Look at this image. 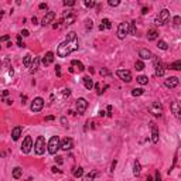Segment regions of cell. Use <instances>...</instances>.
Returning a JSON list of instances; mask_svg holds the SVG:
<instances>
[{
  "label": "cell",
  "instance_id": "cell-1",
  "mask_svg": "<svg viewBox=\"0 0 181 181\" xmlns=\"http://www.w3.org/2000/svg\"><path fill=\"white\" fill-rule=\"evenodd\" d=\"M78 48H79V40H78V37H77V33L69 31L68 36H67V40L62 41V43L58 45L57 54H58V57L65 58V57H68L71 52L77 51Z\"/></svg>",
  "mask_w": 181,
  "mask_h": 181
},
{
  "label": "cell",
  "instance_id": "cell-2",
  "mask_svg": "<svg viewBox=\"0 0 181 181\" xmlns=\"http://www.w3.org/2000/svg\"><path fill=\"white\" fill-rule=\"evenodd\" d=\"M61 149V142H60V137L58 136H52L51 139L48 140L47 144V150L50 154H57V152Z\"/></svg>",
  "mask_w": 181,
  "mask_h": 181
},
{
  "label": "cell",
  "instance_id": "cell-3",
  "mask_svg": "<svg viewBox=\"0 0 181 181\" xmlns=\"http://www.w3.org/2000/svg\"><path fill=\"white\" fill-rule=\"evenodd\" d=\"M44 152H45V139L44 136H38L34 143V153L37 156H41L44 154Z\"/></svg>",
  "mask_w": 181,
  "mask_h": 181
},
{
  "label": "cell",
  "instance_id": "cell-4",
  "mask_svg": "<svg viewBox=\"0 0 181 181\" xmlns=\"http://www.w3.org/2000/svg\"><path fill=\"white\" fill-rule=\"evenodd\" d=\"M168 20H170V12H168L167 9H163V10L160 12V14L156 17L154 23L157 26H164Z\"/></svg>",
  "mask_w": 181,
  "mask_h": 181
},
{
  "label": "cell",
  "instance_id": "cell-5",
  "mask_svg": "<svg viewBox=\"0 0 181 181\" xmlns=\"http://www.w3.org/2000/svg\"><path fill=\"white\" fill-rule=\"evenodd\" d=\"M129 34V23H120L117 26V38L123 40Z\"/></svg>",
  "mask_w": 181,
  "mask_h": 181
},
{
  "label": "cell",
  "instance_id": "cell-6",
  "mask_svg": "<svg viewBox=\"0 0 181 181\" xmlns=\"http://www.w3.org/2000/svg\"><path fill=\"white\" fill-rule=\"evenodd\" d=\"M86 108H88V102H86V99H84V98L77 99V102H75V109H77V112L79 113V115H84L85 110H86Z\"/></svg>",
  "mask_w": 181,
  "mask_h": 181
},
{
  "label": "cell",
  "instance_id": "cell-7",
  "mask_svg": "<svg viewBox=\"0 0 181 181\" xmlns=\"http://www.w3.org/2000/svg\"><path fill=\"white\" fill-rule=\"evenodd\" d=\"M31 149H33V139H31V136H26L23 140V144H21V152L24 154H28L31 152Z\"/></svg>",
  "mask_w": 181,
  "mask_h": 181
},
{
  "label": "cell",
  "instance_id": "cell-8",
  "mask_svg": "<svg viewBox=\"0 0 181 181\" xmlns=\"http://www.w3.org/2000/svg\"><path fill=\"white\" fill-rule=\"evenodd\" d=\"M43 106H44V99L38 96V98H36V99L31 102L30 109H31V112H40V110L43 109Z\"/></svg>",
  "mask_w": 181,
  "mask_h": 181
},
{
  "label": "cell",
  "instance_id": "cell-9",
  "mask_svg": "<svg viewBox=\"0 0 181 181\" xmlns=\"http://www.w3.org/2000/svg\"><path fill=\"white\" fill-rule=\"evenodd\" d=\"M149 110H150L154 116H161V115H163V106L158 104V102H153V104L150 105Z\"/></svg>",
  "mask_w": 181,
  "mask_h": 181
},
{
  "label": "cell",
  "instance_id": "cell-10",
  "mask_svg": "<svg viewBox=\"0 0 181 181\" xmlns=\"http://www.w3.org/2000/svg\"><path fill=\"white\" fill-rule=\"evenodd\" d=\"M116 75L120 78L122 81H125V82H130V81H132V74H130V71H128V69H117Z\"/></svg>",
  "mask_w": 181,
  "mask_h": 181
},
{
  "label": "cell",
  "instance_id": "cell-11",
  "mask_svg": "<svg viewBox=\"0 0 181 181\" xmlns=\"http://www.w3.org/2000/svg\"><path fill=\"white\" fill-rule=\"evenodd\" d=\"M62 20H64V23L67 26L74 24V21H75V14L72 13L71 10H68V12H65V13L62 14Z\"/></svg>",
  "mask_w": 181,
  "mask_h": 181
},
{
  "label": "cell",
  "instance_id": "cell-12",
  "mask_svg": "<svg viewBox=\"0 0 181 181\" xmlns=\"http://www.w3.org/2000/svg\"><path fill=\"white\" fill-rule=\"evenodd\" d=\"M178 84H180V79H178L177 77H170V78H167V79L164 81V85H166L167 88H170V89L178 86Z\"/></svg>",
  "mask_w": 181,
  "mask_h": 181
},
{
  "label": "cell",
  "instance_id": "cell-13",
  "mask_svg": "<svg viewBox=\"0 0 181 181\" xmlns=\"http://www.w3.org/2000/svg\"><path fill=\"white\" fill-rule=\"evenodd\" d=\"M72 147H74V140H72L71 137H67V139H64V142L61 143V149L65 150V152H69Z\"/></svg>",
  "mask_w": 181,
  "mask_h": 181
},
{
  "label": "cell",
  "instance_id": "cell-14",
  "mask_svg": "<svg viewBox=\"0 0 181 181\" xmlns=\"http://www.w3.org/2000/svg\"><path fill=\"white\" fill-rule=\"evenodd\" d=\"M54 17H55V13H54V12H48V13L43 17V20H41V24H43L44 27L48 26L52 20H54Z\"/></svg>",
  "mask_w": 181,
  "mask_h": 181
},
{
  "label": "cell",
  "instance_id": "cell-15",
  "mask_svg": "<svg viewBox=\"0 0 181 181\" xmlns=\"http://www.w3.org/2000/svg\"><path fill=\"white\" fill-rule=\"evenodd\" d=\"M139 57H140L142 60H152V58H153V52L150 51V50L142 48V50L139 51Z\"/></svg>",
  "mask_w": 181,
  "mask_h": 181
},
{
  "label": "cell",
  "instance_id": "cell-16",
  "mask_svg": "<svg viewBox=\"0 0 181 181\" xmlns=\"http://www.w3.org/2000/svg\"><path fill=\"white\" fill-rule=\"evenodd\" d=\"M150 129H152V142L156 144V143H158V129L154 123H152Z\"/></svg>",
  "mask_w": 181,
  "mask_h": 181
},
{
  "label": "cell",
  "instance_id": "cell-17",
  "mask_svg": "<svg viewBox=\"0 0 181 181\" xmlns=\"http://www.w3.org/2000/svg\"><path fill=\"white\" fill-rule=\"evenodd\" d=\"M52 61H54V52L48 51L44 55V58H43V64L45 65V67H48L50 64H52Z\"/></svg>",
  "mask_w": 181,
  "mask_h": 181
},
{
  "label": "cell",
  "instance_id": "cell-18",
  "mask_svg": "<svg viewBox=\"0 0 181 181\" xmlns=\"http://www.w3.org/2000/svg\"><path fill=\"white\" fill-rule=\"evenodd\" d=\"M21 132H23V128H21V126H16L13 129V132H12V139H13L14 142H17V140L20 139Z\"/></svg>",
  "mask_w": 181,
  "mask_h": 181
},
{
  "label": "cell",
  "instance_id": "cell-19",
  "mask_svg": "<svg viewBox=\"0 0 181 181\" xmlns=\"http://www.w3.org/2000/svg\"><path fill=\"white\" fill-rule=\"evenodd\" d=\"M38 65H40V58H38V57H34V58H33V61H31V65H30V74L37 72Z\"/></svg>",
  "mask_w": 181,
  "mask_h": 181
},
{
  "label": "cell",
  "instance_id": "cell-20",
  "mask_svg": "<svg viewBox=\"0 0 181 181\" xmlns=\"http://www.w3.org/2000/svg\"><path fill=\"white\" fill-rule=\"evenodd\" d=\"M171 110H173V113L176 115L177 119H180L181 117V108H180V104H178V102H173V104H171Z\"/></svg>",
  "mask_w": 181,
  "mask_h": 181
},
{
  "label": "cell",
  "instance_id": "cell-21",
  "mask_svg": "<svg viewBox=\"0 0 181 181\" xmlns=\"http://www.w3.org/2000/svg\"><path fill=\"white\" fill-rule=\"evenodd\" d=\"M112 27V21L109 20V19H104L102 20V23L99 24V30L101 31H104V30H106V28H110Z\"/></svg>",
  "mask_w": 181,
  "mask_h": 181
},
{
  "label": "cell",
  "instance_id": "cell-22",
  "mask_svg": "<svg viewBox=\"0 0 181 181\" xmlns=\"http://www.w3.org/2000/svg\"><path fill=\"white\" fill-rule=\"evenodd\" d=\"M147 38L150 40V41H154V40H157V38H158V31L154 30V28L149 30V31H147Z\"/></svg>",
  "mask_w": 181,
  "mask_h": 181
},
{
  "label": "cell",
  "instance_id": "cell-23",
  "mask_svg": "<svg viewBox=\"0 0 181 181\" xmlns=\"http://www.w3.org/2000/svg\"><path fill=\"white\" fill-rule=\"evenodd\" d=\"M82 81H84V85H85V88L88 90H90L93 88V81L90 79V77H84L82 78Z\"/></svg>",
  "mask_w": 181,
  "mask_h": 181
},
{
  "label": "cell",
  "instance_id": "cell-24",
  "mask_svg": "<svg viewBox=\"0 0 181 181\" xmlns=\"http://www.w3.org/2000/svg\"><path fill=\"white\" fill-rule=\"evenodd\" d=\"M71 67H75L79 72H82L84 69H85V67H84V64L81 62V61H78V60H74V61H71Z\"/></svg>",
  "mask_w": 181,
  "mask_h": 181
},
{
  "label": "cell",
  "instance_id": "cell-25",
  "mask_svg": "<svg viewBox=\"0 0 181 181\" xmlns=\"http://www.w3.org/2000/svg\"><path fill=\"white\" fill-rule=\"evenodd\" d=\"M153 65H154V69H158V68H163V62H161V60L158 58V57H156L153 55Z\"/></svg>",
  "mask_w": 181,
  "mask_h": 181
},
{
  "label": "cell",
  "instance_id": "cell-26",
  "mask_svg": "<svg viewBox=\"0 0 181 181\" xmlns=\"http://www.w3.org/2000/svg\"><path fill=\"white\" fill-rule=\"evenodd\" d=\"M31 61H33V57H31L30 54H27V55H24V58H23V65H24L26 68H30Z\"/></svg>",
  "mask_w": 181,
  "mask_h": 181
},
{
  "label": "cell",
  "instance_id": "cell-27",
  "mask_svg": "<svg viewBox=\"0 0 181 181\" xmlns=\"http://www.w3.org/2000/svg\"><path fill=\"white\" fill-rule=\"evenodd\" d=\"M140 171H142V168H140V163L136 160V161H134V166H133V174H134L136 177H139V176H140Z\"/></svg>",
  "mask_w": 181,
  "mask_h": 181
},
{
  "label": "cell",
  "instance_id": "cell-28",
  "mask_svg": "<svg viewBox=\"0 0 181 181\" xmlns=\"http://www.w3.org/2000/svg\"><path fill=\"white\" fill-rule=\"evenodd\" d=\"M21 176H23V170H21L20 167H14L13 168V177L14 178L17 180V178H20Z\"/></svg>",
  "mask_w": 181,
  "mask_h": 181
},
{
  "label": "cell",
  "instance_id": "cell-29",
  "mask_svg": "<svg viewBox=\"0 0 181 181\" xmlns=\"http://www.w3.org/2000/svg\"><path fill=\"white\" fill-rule=\"evenodd\" d=\"M136 81L140 84V85H146L147 82H149V78L146 77V75H140V77H137L136 78Z\"/></svg>",
  "mask_w": 181,
  "mask_h": 181
},
{
  "label": "cell",
  "instance_id": "cell-30",
  "mask_svg": "<svg viewBox=\"0 0 181 181\" xmlns=\"http://www.w3.org/2000/svg\"><path fill=\"white\" fill-rule=\"evenodd\" d=\"M129 34L136 36V21H130L129 23Z\"/></svg>",
  "mask_w": 181,
  "mask_h": 181
},
{
  "label": "cell",
  "instance_id": "cell-31",
  "mask_svg": "<svg viewBox=\"0 0 181 181\" xmlns=\"http://www.w3.org/2000/svg\"><path fill=\"white\" fill-rule=\"evenodd\" d=\"M96 176H98V171H92V173H89V174L84 178V181H93Z\"/></svg>",
  "mask_w": 181,
  "mask_h": 181
},
{
  "label": "cell",
  "instance_id": "cell-32",
  "mask_svg": "<svg viewBox=\"0 0 181 181\" xmlns=\"http://www.w3.org/2000/svg\"><path fill=\"white\" fill-rule=\"evenodd\" d=\"M84 176V168L82 167H78L75 171H74V177H77V178H79V177H82Z\"/></svg>",
  "mask_w": 181,
  "mask_h": 181
},
{
  "label": "cell",
  "instance_id": "cell-33",
  "mask_svg": "<svg viewBox=\"0 0 181 181\" xmlns=\"http://www.w3.org/2000/svg\"><path fill=\"white\" fill-rule=\"evenodd\" d=\"M143 93H144V90H143L142 88H134V89L132 90V95H133V96H140Z\"/></svg>",
  "mask_w": 181,
  "mask_h": 181
},
{
  "label": "cell",
  "instance_id": "cell-34",
  "mask_svg": "<svg viewBox=\"0 0 181 181\" xmlns=\"http://www.w3.org/2000/svg\"><path fill=\"white\" fill-rule=\"evenodd\" d=\"M170 68H171V69H176V71H180V69H181V61H180V60H178V61H176L174 64L170 65Z\"/></svg>",
  "mask_w": 181,
  "mask_h": 181
},
{
  "label": "cell",
  "instance_id": "cell-35",
  "mask_svg": "<svg viewBox=\"0 0 181 181\" xmlns=\"http://www.w3.org/2000/svg\"><path fill=\"white\" fill-rule=\"evenodd\" d=\"M157 47H158L160 50H164V51L168 48L167 43H166V41H163V40H160V41H158V45H157Z\"/></svg>",
  "mask_w": 181,
  "mask_h": 181
},
{
  "label": "cell",
  "instance_id": "cell-36",
  "mask_svg": "<svg viewBox=\"0 0 181 181\" xmlns=\"http://www.w3.org/2000/svg\"><path fill=\"white\" fill-rule=\"evenodd\" d=\"M180 21H181V17L180 16H176V17L173 19V26L176 27V28H178V27H180Z\"/></svg>",
  "mask_w": 181,
  "mask_h": 181
},
{
  "label": "cell",
  "instance_id": "cell-37",
  "mask_svg": "<svg viewBox=\"0 0 181 181\" xmlns=\"http://www.w3.org/2000/svg\"><path fill=\"white\" fill-rule=\"evenodd\" d=\"M134 68H136L137 71H143V69H144V64H143V61H136Z\"/></svg>",
  "mask_w": 181,
  "mask_h": 181
},
{
  "label": "cell",
  "instance_id": "cell-38",
  "mask_svg": "<svg viewBox=\"0 0 181 181\" xmlns=\"http://www.w3.org/2000/svg\"><path fill=\"white\" fill-rule=\"evenodd\" d=\"M85 23H86V24H85V28H86V31L92 30V27H93V23H92V20H89V19H88V20H86Z\"/></svg>",
  "mask_w": 181,
  "mask_h": 181
},
{
  "label": "cell",
  "instance_id": "cell-39",
  "mask_svg": "<svg viewBox=\"0 0 181 181\" xmlns=\"http://www.w3.org/2000/svg\"><path fill=\"white\" fill-rule=\"evenodd\" d=\"M120 4V1L119 0H109V6H112V7H116Z\"/></svg>",
  "mask_w": 181,
  "mask_h": 181
},
{
  "label": "cell",
  "instance_id": "cell-40",
  "mask_svg": "<svg viewBox=\"0 0 181 181\" xmlns=\"http://www.w3.org/2000/svg\"><path fill=\"white\" fill-rule=\"evenodd\" d=\"M17 45H19V47H26V45H24V43H23V40H21V36H19V37H17Z\"/></svg>",
  "mask_w": 181,
  "mask_h": 181
},
{
  "label": "cell",
  "instance_id": "cell-41",
  "mask_svg": "<svg viewBox=\"0 0 181 181\" xmlns=\"http://www.w3.org/2000/svg\"><path fill=\"white\" fill-rule=\"evenodd\" d=\"M69 95H71V90H69V89H64V90H62V98H64V99H65V98H68Z\"/></svg>",
  "mask_w": 181,
  "mask_h": 181
},
{
  "label": "cell",
  "instance_id": "cell-42",
  "mask_svg": "<svg viewBox=\"0 0 181 181\" xmlns=\"http://www.w3.org/2000/svg\"><path fill=\"white\" fill-rule=\"evenodd\" d=\"M75 4V0H65L64 6H74Z\"/></svg>",
  "mask_w": 181,
  "mask_h": 181
},
{
  "label": "cell",
  "instance_id": "cell-43",
  "mask_svg": "<svg viewBox=\"0 0 181 181\" xmlns=\"http://www.w3.org/2000/svg\"><path fill=\"white\" fill-rule=\"evenodd\" d=\"M95 4H96V3H95V1H92V0H86V1H85V6H86V7H93V6H95Z\"/></svg>",
  "mask_w": 181,
  "mask_h": 181
},
{
  "label": "cell",
  "instance_id": "cell-44",
  "mask_svg": "<svg viewBox=\"0 0 181 181\" xmlns=\"http://www.w3.org/2000/svg\"><path fill=\"white\" fill-rule=\"evenodd\" d=\"M55 74H57L58 77H61V67H60V65L55 67Z\"/></svg>",
  "mask_w": 181,
  "mask_h": 181
},
{
  "label": "cell",
  "instance_id": "cell-45",
  "mask_svg": "<svg viewBox=\"0 0 181 181\" xmlns=\"http://www.w3.org/2000/svg\"><path fill=\"white\" fill-rule=\"evenodd\" d=\"M101 75H110V72H109L106 68H102V69H101Z\"/></svg>",
  "mask_w": 181,
  "mask_h": 181
},
{
  "label": "cell",
  "instance_id": "cell-46",
  "mask_svg": "<svg viewBox=\"0 0 181 181\" xmlns=\"http://www.w3.org/2000/svg\"><path fill=\"white\" fill-rule=\"evenodd\" d=\"M48 6H47V3H40V6H38V9L40 10H45Z\"/></svg>",
  "mask_w": 181,
  "mask_h": 181
},
{
  "label": "cell",
  "instance_id": "cell-47",
  "mask_svg": "<svg viewBox=\"0 0 181 181\" xmlns=\"http://www.w3.org/2000/svg\"><path fill=\"white\" fill-rule=\"evenodd\" d=\"M10 40V36H3L0 37V43H4V41H9Z\"/></svg>",
  "mask_w": 181,
  "mask_h": 181
},
{
  "label": "cell",
  "instance_id": "cell-48",
  "mask_svg": "<svg viewBox=\"0 0 181 181\" xmlns=\"http://www.w3.org/2000/svg\"><path fill=\"white\" fill-rule=\"evenodd\" d=\"M21 36H23V37H28V36H30V31H28V30H23V31H21Z\"/></svg>",
  "mask_w": 181,
  "mask_h": 181
},
{
  "label": "cell",
  "instance_id": "cell-49",
  "mask_svg": "<svg viewBox=\"0 0 181 181\" xmlns=\"http://www.w3.org/2000/svg\"><path fill=\"white\" fill-rule=\"evenodd\" d=\"M154 181H161V176H160V173L158 171H156V178Z\"/></svg>",
  "mask_w": 181,
  "mask_h": 181
},
{
  "label": "cell",
  "instance_id": "cell-50",
  "mask_svg": "<svg viewBox=\"0 0 181 181\" xmlns=\"http://www.w3.org/2000/svg\"><path fill=\"white\" fill-rule=\"evenodd\" d=\"M51 171H52V173H61V170L57 167V166H54V167L51 168Z\"/></svg>",
  "mask_w": 181,
  "mask_h": 181
},
{
  "label": "cell",
  "instance_id": "cell-51",
  "mask_svg": "<svg viewBox=\"0 0 181 181\" xmlns=\"http://www.w3.org/2000/svg\"><path fill=\"white\" fill-rule=\"evenodd\" d=\"M55 161H57L58 164H62V157H60V156H57V158H55Z\"/></svg>",
  "mask_w": 181,
  "mask_h": 181
},
{
  "label": "cell",
  "instance_id": "cell-52",
  "mask_svg": "<svg viewBox=\"0 0 181 181\" xmlns=\"http://www.w3.org/2000/svg\"><path fill=\"white\" fill-rule=\"evenodd\" d=\"M108 116H112V106H108Z\"/></svg>",
  "mask_w": 181,
  "mask_h": 181
},
{
  "label": "cell",
  "instance_id": "cell-53",
  "mask_svg": "<svg viewBox=\"0 0 181 181\" xmlns=\"http://www.w3.org/2000/svg\"><path fill=\"white\" fill-rule=\"evenodd\" d=\"M61 123H62V125H64L65 128H67V126H68V125H67V117H61Z\"/></svg>",
  "mask_w": 181,
  "mask_h": 181
},
{
  "label": "cell",
  "instance_id": "cell-54",
  "mask_svg": "<svg viewBox=\"0 0 181 181\" xmlns=\"http://www.w3.org/2000/svg\"><path fill=\"white\" fill-rule=\"evenodd\" d=\"M115 166H116V160H115V161L110 164V171H113V170H115Z\"/></svg>",
  "mask_w": 181,
  "mask_h": 181
},
{
  "label": "cell",
  "instance_id": "cell-55",
  "mask_svg": "<svg viewBox=\"0 0 181 181\" xmlns=\"http://www.w3.org/2000/svg\"><path fill=\"white\" fill-rule=\"evenodd\" d=\"M31 21H33V24H37V17H36V16H34V17H33V19H31Z\"/></svg>",
  "mask_w": 181,
  "mask_h": 181
},
{
  "label": "cell",
  "instance_id": "cell-56",
  "mask_svg": "<svg viewBox=\"0 0 181 181\" xmlns=\"http://www.w3.org/2000/svg\"><path fill=\"white\" fill-rule=\"evenodd\" d=\"M45 120H47V122H50V120H54V116H47V117H45Z\"/></svg>",
  "mask_w": 181,
  "mask_h": 181
},
{
  "label": "cell",
  "instance_id": "cell-57",
  "mask_svg": "<svg viewBox=\"0 0 181 181\" xmlns=\"http://www.w3.org/2000/svg\"><path fill=\"white\" fill-rule=\"evenodd\" d=\"M147 13V7H143L142 9V14H146Z\"/></svg>",
  "mask_w": 181,
  "mask_h": 181
},
{
  "label": "cell",
  "instance_id": "cell-58",
  "mask_svg": "<svg viewBox=\"0 0 181 181\" xmlns=\"http://www.w3.org/2000/svg\"><path fill=\"white\" fill-rule=\"evenodd\" d=\"M13 74H14L13 68H10V69H9V75H12V77H13Z\"/></svg>",
  "mask_w": 181,
  "mask_h": 181
},
{
  "label": "cell",
  "instance_id": "cell-59",
  "mask_svg": "<svg viewBox=\"0 0 181 181\" xmlns=\"http://www.w3.org/2000/svg\"><path fill=\"white\" fill-rule=\"evenodd\" d=\"M147 181H154V180H153V177H147Z\"/></svg>",
  "mask_w": 181,
  "mask_h": 181
}]
</instances>
